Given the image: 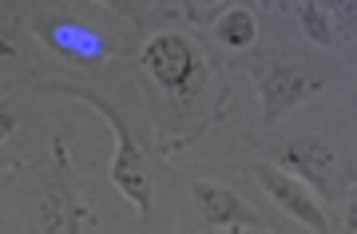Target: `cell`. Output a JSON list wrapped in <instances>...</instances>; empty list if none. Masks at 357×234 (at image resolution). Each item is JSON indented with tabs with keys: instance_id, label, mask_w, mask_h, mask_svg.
I'll use <instances>...</instances> for the list:
<instances>
[{
	"instance_id": "cell-2",
	"label": "cell",
	"mask_w": 357,
	"mask_h": 234,
	"mask_svg": "<svg viewBox=\"0 0 357 234\" xmlns=\"http://www.w3.org/2000/svg\"><path fill=\"white\" fill-rule=\"evenodd\" d=\"M139 68L163 91L187 95L195 76H199V52H195V44L187 36H178V32H159V36H151L143 44Z\"/></svg>"
},
{
	"instance_id": "cell-4",
	"label": "cell",
	"mask_w": 357,
	"mask_h": 234,
	"mask_svg": "<svg viewBox=\"0 0 357 234\" xmlns=\"http://www.w3.org/2000/svg\"><path fill=\"white\" fill-rule=\"evenodd\" d=\"M56 163H60V191L44 203V214H40V231H100V214L84 203V195L72 182V171H68V155L64 143L56 139Z\"/></svg>"
},
{
	"instance_id": "cell-10",
	"label": "cell",
	"mask_w": 357,
	"mask_h": 234,
	"mask_svg": "<svg viewBox=\"0 0 357 234\" xmlns=\"http://www.w3.org/2000/svg\"><path fill=\"white\" fill-rule=\"evenodd\" d=\"M326 4V13L330 16H337L342 24H349L354 28V16H357V0H321Z\"/></svg>"
},
{
	"instance_id": "cell-11",
	"label": "cell",
	"mask_w": 357,
	"mask_h": 234,
	"mask_svg": "<svg viewBox=\"0 0 357 234\" xmlns=\"http://www.w3.org/2000/svg\"><path fill=\"white\" fill-rule=\"evenodd\" d=\"M13 127H16V111L8 104H0V143L13 135Z\"/></svg>"
},
{
	"instance_id": "cell-9",
	"label": "cell",
	"mask_w": 357,
	"mask_h": 234,
	"mask_svg": "<svg viewBox=\"0 0 357 234\" xmlns=\"http://www.w3.org/2000/svg\"><path fill=\"white\" fill-rule=\"evenodd\" d=\"M298 20L306 28V36L321 48H333V16L326 13V4L321 0H302L298 4Z\"/></svg>"
},
{
	"instance_id": "cell-6",
	"label": "cell",
	"mask_w": 357,
	"mask_h": 234,
	"mask_svg": "<svg viewBox=\"0 0 357 234\" xmlns=\"http://www.w3.org/2000/svg\"><path fill=\"white\" fill-rule=\"evenodd\" d=\"M314 91H321V79L306 76L302 68H270L266 76L258 79V95H262V123L266 127H274L286 111H294V107L302 104L306 95H314Z\"/></svg>"
},
{
	"instance_id": "cell-5",
	"label": "cell",
	"mask_w": 357,
	"mask_h": 234,
	"mask_svg": "<svg viewBox=\"0 0 357 234\" xmlns=\"http://www.w3.org/2000/svg\"><path fill=\"white\" fill-rule=\"evenodd\" d=\"M191 198L199 207V219L215 231H258L262 219H258L255 207H246L243 198L234 195L230 187L211 179H195L191 182Z\"/></svg>"
},
{
	"instance_id": "cell-13",
	"label": "cell",
	"mask_w": 357,
	"mask_h": 234,
	"mask_svg": "<svg viewBox=\"0 0 357 234\" xmlns=\"http://www.w3.org/2000/svg\"><path fill=\"white\" fill-rule=\"evenodd\" d=\"M215 4H222V0H187V13H191V16H203L206 8H215Z\"/></svg>"
},
{
	"instance_id": "cell-7",
	"label": "cell",
	"mask_w": 357,
	"mask_h": 234,
	"mask_svg": "<svg viewBox=\"0 0 357 234\" xmlns=\"http://www.w3.org/2000/svg\"><path fill=\"white\" fill-rule=\"evenodd\" d=\"M333 167H337V159H333L330 139H318V135H310V139H294V143L282 151V171L298 175L306 187H318L321 195L330 191Z\"/></svg>"
},
{
	"instance_id": "cell-1",
	"label": "cell",
	"mask_w": 357,
	"mask_h": 234,
	"mask_svg": "<svg viewBox=\"0 0 357 234\" xmlns=\"http://www.w3.org/2000/svg\"><path fill=\"white\" fill-rule=\"evenodd\" d=\"M48 91H60V95H72L79 104L96 107L115 131V159H112V182L119 187V195L131 198L139 214H151V182H147V167H143V155H139V143H135V135H131L128 119L119 116L107 100H103L96 88H84V84H44Z\"/></svg>"
},
{
	"instance_id": "cell-12",
	"label": "cell",
	"mask_w": 357,
	"mask_h": 234,
	"mask_svg": "<svg viewBox=\"0 0 357 234\" xmlns=\"http://www.w3.org/2000/svg\"><path fill=\"white\" fill-rule=\"evenodd\" d=\"M91 4H103V8H112L115 16H135L131 0H91Z\"/></svg>"
},
{
	"instance_id": "cell-3",
	"label": "cell",
	"mask_w": 357,
	"mask_h": 234,
	"mask_svg": "<svg viewBox=\"0 0 357 234\" xmlns=\"http://www.w3.org/2000/svg\"><path fill=\"white\" fill-rule=\"evenodd\" d=\"M250 175H255L258 182H262V191H266L270 198H274V207H282L290 219H298L306 231H330V219H326V210L318 207V198L310 195V187L298 175H290V171L274 167V163H255L250 167Z\"/></svg>"
},
{
	"instance_id": "cell-8",
	"label": "cell",
	"mask_w": 357,
	"mask_h": 234,
	"mask_svg": "<svg viewBox=\"0 0 357 234\" xmlns=\"http://www.w3.org/2000/svg\"><path fill=\"white\" fill-rule=\"evenodd\" d=\"M215 36L227 44V48H250L258 40V20L250 8H227V13L218 16L215 24Z\"/></svg>"
}]
</instances>
